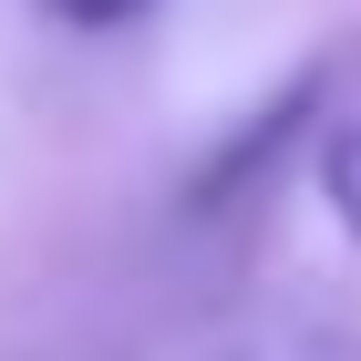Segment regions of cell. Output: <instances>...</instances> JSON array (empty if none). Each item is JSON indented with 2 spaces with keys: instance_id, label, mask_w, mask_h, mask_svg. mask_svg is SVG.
Wrapping results in <instances>:
<instances>
[{
  "instance_id": "1",
  "label": "cell",
  "mask_w": 361,
  "mask_h": 361,
  "mask_svg": "<svg viewBox=\"0 0 361 361\" xmlns=\"http://www.w3.org/2000/svg\"><path fill=\"white\" fill-rule=\"evenodd\" d=\"M289 155H310V73H289V83H279L269 104H258L248 124H238V135H227L217 155L186 176V217H227V207H238V196H258Z\"/></svg>"
},
{
  "instance_id": "2",
  "label": "cell",
  "mask_w": 361,
  "mask_h": 361,
  "mask_svg": "<svg viewBox=\"0 0 361 361\" xmlns=\"http://www.w3.org/2000/svg\"><path fill=\"white\" fill-rule=\"evenodd\" d=\"M310 186H320L331 227L361 248V42L310 62Z\"/></svg>"
},
{
  "instance_id": "3",
  "label": "cell",
  "mask_w": 361,
  "mask_h": 361,
  "mask_svg": "<svg viewBox=\"0 0 361 361\" xmlns=\"http://www.w3.org/2000/svg\"><path fill=\"white\" fill-rule=\"evenodd\" d=\"M42 11H52L62 31H135L155 0H42Z\"/></svg>"
},
{
  "instance_id": "4",
  "label": "cell",
  "mask_w": 361,
  "mask_h": 361,
  "mask_svg": "<svg viewBox=\"0 0 361 361\" xmlns=\"http://www.w3.org/2000/svg\"><path fill=\"white\" fill-rule=\"evenodd\" d=\"M289 361H361V341H351V331H331V341H300Z\"/></svg>"
}]
</instances>
